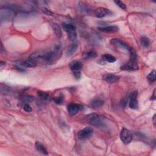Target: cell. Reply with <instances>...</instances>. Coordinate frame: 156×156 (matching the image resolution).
Returning a JSON list of instances; mask_svg holds the SVG:
<instances>
[{
    "label": "cell",
    "mask_w": 156,
    "mask_h": 156,
    "mask_svg": "<svg viewBox=\"0 0 156 156\" xmlns=\"http://www.w3.org/2000/svg\"><path fill=\"white\" fill-rule=\"evenodd\" d=\"M110 43L115 47L116 48L121 49L123 50H125L126 51H129L131 47L128 44L124 42V41L120 40V39H113L110 40Z\"/></svg>",
    "instance_id": "4"
},
{
    "label": "cell",
    "mask_w": 156,
    "mask_h": 156,
    "mask_svg": "<svg viewBox=\"0 0 156 156\" xmlns=\"http://www.w3.org/2000/svg\"><path fill=\"white\" fill-rule=\"evenodd\" d=\"M55 103L57 104H61L64 102V96H59L57 97H55L53 99Z\"/></svg>",
    "instance_id": "24"
},
{
    "label": "cell",
    "mask_w": 156,
    "mask_h": 156,
    "mask_svg": "<svg viewBox=\"0 0 156 156\" xmlns=\"http://www.w3.org/2000/svg\"><path fill=\"white\" fill-rule=\"evenodd\" d=\"M1 93H2L7 94V93H8L10 92V89H9V87H7L6 85H1Z\"/></svg>",
    "instance_id": "26"
},
{
    "label": "cell",
    "mask_w": 156,
    "mask_h": 156,
    "mask_svg": "<svg viewBox=\"0 0 156 156\" xmlns=\"http://www.w3.org/2000/svg\"><path fill=\"white\" fill-rule=\"evenodd\" d=\"M34 98L31 96H24L21 97V100L23 102H31L32 101Z\"/></svg>",
    "instance_id": "25"
},
{
    "label": "cell",
    "mask_w": 156,
    "mask_h": 156,
    "mask_svg": "<svg viewBox=\"0 0 156 156\" xmlns=\"http://www.w3.org/2000/svg\"><path fill=\"white\" fill-rule=\"evenodd\" d=\"M83 57L85 60H90V59H93L97 57V53L93 50H90L84 53L83 54Z\"/></svg>",
    "instance_id": "15"
},
{
    "label": "cell",
    "mask_w": 156,
    "mask_h": 156,
    "mask_svg": "<svg viewBox=\"0 0 156 156\" xmlns=\"http://www.w3.org/2000/svg\"><path fill=\"white\" fill-rule=\"evenodd\" d=\"M115 3L118 6V7H120L121 9H126V5L121 1H114Z\"/></svg>",
    "instance_id": "27"
},
{
    "label": "cell",
    "mask_w": 156,
    "mask_h": 156,
    "mask_svg": "<svg viewBox=\"0 0 156 156\" xmlns=\"http://www.w3.org/2000/svg\"><path fill=\"white\" fill-rule=\"evenodd\" d=\"M155 90H154V92H153V95L152 96H151V100H155V98H156V96H155Z\"/></svg>",
    "instance_id": "30"
},
{
    "label": "cell",
    "mask_w": 156,
    "mask_h": 156,
    "mask_svg": "<svg viewBox=\"0 0 156 156\" xmlns=\"http://www.w3.org/2000/svg\"><path fill=\"white\" fill-rule=\"evenodd\" d=\"M140 43L144 48H148L150 44V40L146 36H142L140 39Z\"/></svg>",
    "instance_id": "21"
},
{
    "label": "cell",
    "mask_w": 156,
    "mask_h": 156,
    "mask_svg": "<svg viewBox=\"0 0 156 156\" xmlns=\"http://www.w3.org/2000/svg\"><path fill=\"white\" fill-rule=\"evenodd\" d=\"M120 138L124 144L128 145L132 142L133 137L131 132L128 129L123 128L120 133Z\"/></svg>",
    "instance_id": "6"
},
{
    "label": "cell",
    "mask_w": 156,
    "mask_h": 156,
    "mask_svg": "<svg viewBox=\"0 0 156 156\" xmlns=\"http://www.w3.org/2000/svg\"><path fill=\"white\" fill-rule=\"evenodd\" d=\"M110 14H112V12L104 7H99L95 11V16L98 18H103L106 16H110Z\"/></svg>",
    "instance_id": "9"
},
{
    "label": "cell",
    "mask_w": 156,
    "mask_h": 156,
    "mask_svg": "<svg viewBox=\"0 0 156 156\" xmlns=\"http://www.w3.org/2000/svg\"><path fill=\"white\" fill-rule=\"evenodd\" d=\"M155 73H156L155 71L153 70L149 74V75L148 76V80H149V82H150V83H153V82L155 80V79H156Z\"/></svg>",
    "instance_id": "23"
},
{
    "label": "cell",
    "mask_w": 156,
    "mask_h": 156,
    "mask_svg": "<svg viewBox=\"0 0 156 156\" xmlns=\"http://www.w3.org/2000/svg\"><path fill=\"white\" fill-rule=\"evenodd\" d=\"M37 95L39 97L40 99H41L43 101H51V98L50 96L48 93H45V92H38Z\"/></svg>",
    "instance_id": "19"
},
{
    "label": "cell",
    "mask_w": 156,
    "mask_h": 156,
    "mask_svg": "<svg viewBox=\"0 0 156 156\" xmlns=\"http://www.w3.org/2000/svg\"><path fill=\"white\" fill-rule=\"evenodd\" d=\"M69 66L71 70L73 71V73H79L82 68H83V64L80 61H73L70 63Z\"/></svg>",
    "instance_id": "11"
},
{
    "label": "cell",
    "mask_w": 156,
    "mask_h": 156,
    "mask_svg": "<svg viewBox=\"0 0 156 156\" xmlns=\"http://www.w3.org/2000/svg\"><path fill=\"white\" fill-rule=\"evenodd\" d=\"M23 109L26 111L27 112H31L32 111V107L29 106L28 104H25L23 106Z\"/></svg>",
    "instance_id": "29"
},
{
    "label": "cell",
    "mask_w": 156,
    "mask_h": 156,
    "mask_svg": "<svg viewBox=\"0 0 156 156\" xmlns=\"http://www.w3.org/2000/svg\"><path fill=\"white\" fill-rule=\"evenodd\" d=\"M100 31L106 33H115L118 31L119 28L117 26H110L107 27L99 28Z\"/></svg>",
    "instance_id": "14"
},
{
    "label": "cell",
    "mask_w": 156,
    "mask_h": 156,
    "mask_svg": "<svg viewBox=\"0 0 156 156\" xmlns=\"http://www.w3.org/2000/svg\"><path fill=\"white\" fill-rule=\"evenodd\" d=\"M152 121H153V123H154V126H155V115H154L153 116V118H152Z\"/></svg>",
    "instance_id": "31"
},
{
    "label": "cell",
    "mask_w": 156,
    "mask_h": 156,
    "mask_svg": "<svg viewBox=\"0 0 156 156\" xmlns=\"http://www.w3.org/2000/svg\"><path fill=\"white\" fill-rule=\"evenodd\" d=\"M42 11L44 13V14H46L47 15V16H53V13L51 11H49V9L45 8V7H43V8L42 9Z\"/></svg>",
    "instance_id": "28"
},
{
    "label": "cell",
    "mask_w": 156,
    "mask_h": 156,
    "mask_svg": "<svg viewBox=\"0 0 156 156\" xmlns=\"http://www.w3.org/2000/svg\"><path fill=\"white\" fill-rule=\"evenodd\" d=\"M21 64L23 67L25 68H33L37 66V62L34 60L29 58L28 60H26L24 62H21Z\"/></svg>",
    "instance_id": "16"
},
{
    "label": "cell",
    "mask_w": 156,
    "mask_h": 156,
    "mask_svg": "<svg viewBox=\"0 0 156 156\" xmlns=\"http://www.w3.org/2000/svg\"><path fill=\"white\" fill-rule=\"evenodd\" d=\"M93 133V130L92 128L86 127L79 131L78 133V138L80 140H84L90 138Z\"/></svg>",
    "instance_id": "5"
},
{
    "label": "cell",
    "mask_w": 156,
    "mask_h": 156,
    "mask_svg": "<svg viewBox=\"0 0 156 156\" xmlns=\"http://www.w3.org/2000/svg\"><path fill=\"white\" fill-rule=\"evenodd\" d=\"M82 106L76 103H71L68 106V112L71 116L76 115L82 109Z\"/></svg>",
    "instance_id": "8"
},
{
    "label": "cell",
    "mask_w": 156,
    "mask_h": 156,
    "mask_svg": "<svg viewBox=\"0 0 156 156\" xmlns=\"http://www.w3.org/2000/svg\"><path fill=\"white\" fill-rule=\"evenodd\" d=\"M121 69L123 70H136L138 69V66L137 65V62L129 61L128 64L122 66Z\"/></svg>",
    "instance_id": "13"
},
{
    "label": "cell",
    "mask_w": 156,
    "mask_h": 156,
    "mask_svg": "<svg viewBox=\"0 0 156 156\" xmlns=\"http://www.w3.org/2000/svg\"><path fill=\"white\" fill-rule=\"evenodd\" d=\"M102 60L105 61L109 63H114L116 61V58L111 54H105L102 56Z\"/></svg>",
    "instance_id": "20"
},
{
    "label": "cell",
    "mask_w": 156,
    "mask_h": 156,
    "mask_svg": "<svg viewBox=\"0 0 156 156\" xmlns=\"http://www.w3.org/2000/svg\"><path fill=\"white\" fill-rule=\"evenodd\" d=\"M85 120L87 123L95 127H102L104 124L102 116L96 114H90L86 115L85 116Z\"/></svg>",
    "instance_id": "1"
},
{
    "label": "cell",
    "mask_w": 156,
    "mask_h": 156,
    "mask_svg": "<svg viewBox=\"0 0 156 156\" xmlns=\"http://www.w3.org/2000/svg\"><path fill=\"white\" fill-rule=\"evenodd\" d=\"M102 78L107 83L112 84L118 82L120 79V76L114 75V74H106V75L103 76Z\"/></svg>",
    "instance_id": "12"
},
{
    "label": "cell",
    "mask_w": 156,
    "mask_h": 156,
    "mask_svg": "<svg viewBox=\"0 0 156 156\" xmlns=\"http://www.w3.org/2000/svg\"><path fill=\"white\" fill-rule=\"evenodd\" d=\"M51 25L52 28H53V31L55 32V34L57 35V37L60 38L62 36V31H61V28L59 27V26L57 24H56L55 23H51Z\"/></svg>",
    "instance_id": "18"
},
{
    "label": "cell",
    "mask_w": 156,
    "mask_h": 156,
    "mask_svg": "<svg viewBox=\"0 0 156 156\" xmlns=\"http://www.w3.org/2000/svg\"><path fill=\"white\" fill-rule=\"evenodd\" d=\"M62 27L64 31L67 34L68 37L70 40L74 41L77 38L76 29L75 26L71 24L64 23H62Z\"/></svg>",
    "instance_id": "2"
},
{
    "label": "cell",
    "mask_w": 156,
    "mask_h": 156,
    "mask_svg": "<svg viewBox=\"0 0 156 156\" xmlns=\"http://www.w3.org/2000/svg\"><path fill=\"white\" fill-rule=\"evenodd\" d=\"M138 92L133 91L129 95V106L131 109H137L138 107V102L137 100Z\"/></svg>",
    "instance_id": "7"
},
{
    "label": "cell",
    "mask_w": 156,
    "mask_h": 156,
    "mask_svg": "<svg viewBox=\"0 0 156 156\" xmlns=\"http://www.w3.org/2000/svg\"><path fill=\"white\" fill-rule=\"evenodd\" d=\"M104 102V100L101 96H97L94 98L90 102V106L93 109H98L102 107Z\"/></svg>",
    "instance_id": "10"
},
{
    "label": "cell",
    "mask_w": 156,
    "mask_h": 156,
    "mask_svg": "<svg viewBox=\"0 0 156 156\" xmlns=\"http://www.w3.org/2000/svg\"><path fill=\"white\" fill-rule=\"evenodd\" d=\"M78 48V45L77 43H75L72 44V45L70 47V48L67 51V53H66V54H67V56H71L73 54H74V53H75V52L76 51Z\"/></svg>",
    "instance_id": "22"
},
{
    "label": "cell",
    "mask_w": 156,
    "mask_h": 156,
    "mask_svg": "<svg viewBox=\"0 0 156 156\" xmlns=\"http://www.w3.org/2000/svg\"><path fill=\"white\" fill-rule=\"evenodd\" d=\"M35 148L38 151H39L40 152L42 153L44 155H48V154L46 148L39 142H37L35 143Z\"/></svg>",
    "instance_id": "17"
},
{
    "label": "cell",
    "mask_w": 156,
    "mask_h": 156,
    "mask_svg": "<svg viewBox=\"0 0 156 156\" xmlns=\"http://www.w3.org/2000/svg\"><path fill=\"white\" fill-rule=\"evenodd\" d=\"M15 16V12L13 10L9 8L1 9L0 10V20L1 22L9 21Z\"/></svg>",
    "instance_id": "3"
}]
</instances>
